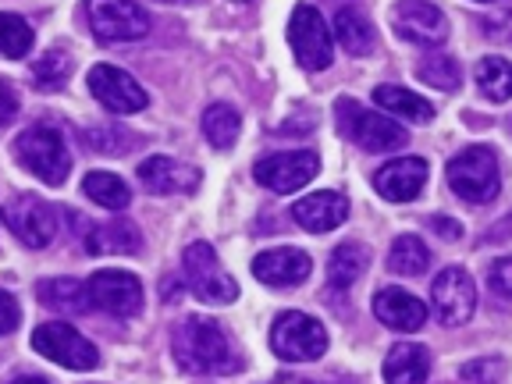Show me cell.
Wrapping results in <instances>:
<instances>
[{
	"mask_svg": "<svg viewBox=\"0 0 512 384\" xmlns=\"http://www.w3.org/2000/svg\"><path fill=\"white\" fill-rule=\"evenodd\" d=\"M82 246H86V253H93V256H104V253L132 256L143 249V232H139L128 217H114V221L86 224Z\"/></svg>",
	"mask_w": 512,
	"mask_h": 384,
	"instance_id": "obj_19",
	"label": "cell"
},
{
	"mask_svg": "<svg viewBox=\"0 0 512 384\" xmlns=\"http://www.w3.org/2000/svg\"><path fill=\"white\" fill-rule=\"evenodd\" d=\"M32 50V25L22 15H0V54L4 57H25Z\"/></svg>",
	"mask_w": 512,
	"mask_h": 384,
	"instance_id": "obj_33",
	"label": "cell"
},
{
	"mask_svg": "<svg viewBox=\"0 0 512 384\" xmlns=\"http://www.w3.org/2000/svg\"><path fill=\"white\" fill-rule=\"evenodd\" d=\"M317 171H320V160L313 150H288V153L264 157L253 168V175H256V182L271 192H296V189H306Z\"/></svg>",
	"mask_w": 512,
	"mask_h": 384,
	"instance_id": "obj_13",
	"label": "cell"
},
{
	"mask_svg": "<svg viewBox=\"0 0 512 384\" xmlns=\"http://www.w3.org/2000/svg\"><path fill=\"white\" fill-rule=\"evenodd\" d=\"M271 349L285 363H310L328 352V331L324 324L299 310H285L274 317L271 328Z\"/></svg>",
	"mask_w": 512,
	"mask_h": 384,
	"instance_id": "obj_4",
	"label": "cell"
},
{
	"mask_svg": "<svg viewBox=\"0 0 512 384\" xmlns=\"http://www.w3.org/2000/svg\"><path fill=\"white\" fill-rule=\"evenodd\" d=\"M370 256L367 249L360 246V242H342V246L331 253L328 260V281L331 288H352L356 285V278H363V271H367Z\"/></svg>",
	"mask_w": 512,
	"mask_h": 384,
	"instance_id": "obj_24",
	"label": "cell"
},
{
	"mask_svg": "<svg viewBox=\"0 0 512 384\" xmlns=\"http://www.w3.org/2000/svg\"><path fill=\"white\" fill-rule=\"evenodd\" d=\"M288 47H292V54H296V61L303 64L306 72L331 68V61H335L331 32L313 4H296V11L288 18Z\"/></svg>",
	"mask_w": 512,
	"mask_h": 384,
	"instance_id": "obj_6",
	"label": "cell"
},
{
	"mask_svg": "<svg viewBox=\"0 0 512 384\" xmlns=\"http://www.w3.org/2000/svg\"><path fill=\"white\" fill-rule=\"evenodd\" d=\"M86 299L96 310L128 320L143 310V285H139L136 274L128 271H96L86 281Z\"/></svg>",
	"mask_w": 512,
	"mask_h": 384,
	"instance_id": "obj_11",
	"label": "cell"
},
{
	"mask_svg": "<svg viewBox=\"0 0 512 384\" xmlns=\"http://www.w3.org/2000/svg\"><path fill=\"white\" fill-rule=\"evenodd\" d=\"M374 317L392 331H420L427 320V306L406 288H381L374 296Z\"/></svg>",
	"mask_w": 512,
	"mask_h": 384,
	"instance_id": "obj_21",
	"label": "cell"
},
{
	"mask_svg": "<svg viewBox=\"0 0 512 384\" xmlns=\"http://www.w3.org/2000/svg\"><path fill=\"white\" fill-rule=\"evenodd\" d=\"M395 36L416 47H438L448 36V22L441 15V8L427 4V0H402L395 8V22H392Z\"/></svg>",
	"mask_w": 512,
	"mask_h": 384,
	"instance_id": "obj_15",
	"label": "cell"
},
{
	"mask_svg": "<svg viewBox=\"0 0 512 384\" xmlns=\"http://www.w3.org/2000/svg\"><path fill=\"white\" fill-rule=\"evenodd\" d=\"M498 374H502V363L498 360H473L463 367V377H470V381H484V384H495Z\"/></svg>",
	"mask_w": 512,
	"mask_h": 384,
	"instance_id": "obj_37",
	"label": "cell"
},
{
	"mask_svg": "<svg viewBox=\"0 0 512 384\" xmlns=\"http://www.w3.org/2000/svg\"><path fill=\"white\" fill-rule=\"evenodd\" d=\"M82 192H86L93 203H100V207H107V210H125L128 203H132V192H128V185L121 182L118 175H111V171H89V175L82 178Z\"/></svg>",
	"mask_w": 512,
	"mask_h": 384,
	"instance_id": "obj_28",
	"label": "cell"
},
{
	"mask_svg": "<svg viewBox=\"0 0 512 384\" xmlns=\"http://www.w3.org/2000/svg\"><path fill=\"white\" fill-rule=\"evenodd\" d=\"M431 228L441 235V239H448V242H456L459 235H463V228H459V224L452 221V217H441V214H438V217H431Z\"/></svg>",
	"mask_w": 512,
	"mask_h": 384,
	"instance_id": "obj_39",
	"label": "cell"
},
{
	"mask_svg": "<svg viewBox=\"0 0 512 384\" xmlns=\"http://www.w3.org/2000/svg\"><path fill=\"white\" fill-rule=\"evenodd\" d=\"M40 303L50 306V310H61V313H82L89 310V299H86V285L75 278H50L40 285Z\"/></svg>",
	"mask_w": 512,
	"mask_h": 384,
	"instance_id": "obj_29",
	"label": "cell"
},
{
	"mask_svg": "<svg viewBox=\"0 0 512 384\" xmlns=\"http://www.w3.org/2000/svg\"><path fill=\"white\" fill-rule=\"evenodd\" d=\"M313 271V260L310 253H303V249L288 246V249H267V253H260L253 260V274L264 285L271 288H296L303 285L306 278H310Z\"/></svg>",
	"mask_w": 512,
	"mask_h": 384,
	"instance_id": "obj_17",
	"label": "cell"
},
{
	"mask_svg": "<svg viewBox=\"0 0 512 384\" xmlns=\"http://www.w3.org/2000/svg\"><path fill=\"white\" fill-rule=\"evenodd\" d=\"M86 82H89V93H93L96 100L114 114H136L150 104L146 89L139 86L128 72L114 68V64H96Z\"/></svg>",
	"mask_w": 512,
	"mask_h": 384,
	"instance_id": "obj_14",
	"label": "cell"
},
{
	"mask_svg": "<svg viewBox=\"0 0 512 384\" xmlns=\"http://www.w3.org/2000/svg\"><path fill=\"white\" fill-rule=\"evenodd\" d=\"M15 114H18V93L11 89L8 79H0V125L15 121Z\"/></svg>",
	"mask_w": 512,
	"mask_h": 384,
	"instance_id": "obj_38",
	"label": "cell"
},
{
	"mask_svg": "<svg viewBox=\"0 0 512 384\" xmlns=\"http://www.w3.org/2000/svg\"><path fill=\"white\" fill-rule=\"evenodd\" d=\"M15 157L25 171H32V175L47 185H61L68 178V171H72L68 146H64V136L54 125L25 128L22 136L15 139Z\"/></svg>",
	"mask_w": 512,
	"mask_h": 384,
	"instance_id": "obj_3",
	"label": "cell"
},
{
	"mask_svg": "<svg viewBox=\"0 0 512 384\" xmlns=\"http://www.w3.org/2000/svg\"><path fill=\"white\" fill-rule=\"evenodd\" d=\"M239 128H242V118L235 107L228 104H210L203 111V136L214 150H232L235 139H239Z\"/></svg>",
	"mask_w": 512,
	"mask_h": 384,
	"instance_id": "obj_27",
	"label": "cell"
},
{
	"mask_svg": "<svg viewBox=\"0 0 512 384\" xmlns=\"http://www.w3.org/2000/svg\"><path fill=\"white\" fill-rule=\"evenodd\" d=\"M427 175H431V168H427L424 157H399L377 171L374 189L388 203H409L420 196V189L427 185Z\"/></svg>",
	"mask_w": 512,
	"mask_h": 384,
	"instance_id": "obj_16",
	"label": "cell"
},
{
	"mask_svg": "<svg viewBox=\"0 0 512 384\" xmlns=\"http://www.w3.org/2000/svg\"><path fill=\"white\" fill-rule=\"evenodd\" d=\"M335 121H338V132H342L349 143H356L360 150H370V153H392L409 143L406 128H402L399 121L367 111V107H360L352 96H342L335 104Z\"/></svg>",
	"mask_w": 512,
	"mask_h": 384,
	"instance_id": "obj_2",
	"label": "cell"
},
{
	"mask_svg": "<svg viewBox=\"0 0 512 384\" xmlns=\"http://www.w3.org/2000/svg\"><path fill=\"white\" fill-rule=\"evenodd\" d=\"M416 75H420V82L441 89V93H456L459 89V64L448 54H427L424 61H416Z\"/></svg>",
	"mask_w": 512,
	"mask_h": 384,
	"instance_id": "obj_32",
	"label": "cell"
},
{
	"mask_svg": "<svg viewBox=\"0 0 512 384\" xmlns=\"http://www.w3.org/2000/svg\"><path fill=\"white\" fill-rule=\"evenodd\" d=\"M89 146H96L100 153H128L136 146V136L125 132V128H93L89 136H82Z\"/></svg>",
	"mask_w": 512,
	"mask_h": 384,
	"instance_id": "obj_34",
	"label": "cell"
},
{
	"mask_svg": "<svg viewBox=\"0 0 512 384\" xmlns=\"http://www.w3.org/2000/svg\"><path fill=\"white\" fill-rule=\"evenodd\" d=\"M68 75H72V57L64 54V50H47V54L40 57V61L29 68V79L36 89H43V93H54V89H61L64 82H68Z\"/></svg>",
	"mask_w": 512,
	"mask_h": 384,
	"instance_id": "obj_31",
	"label": "cell"
},
{
	"mask_svg": "<svg viewBox=\"0 0 512 384\" xmlns=\"http://www.w3.org/2000/svg\"><path fill=\"white\" fill-rule=\"evenodd\" d=\"M345 214H349V200L335 189L313 192V196H306V200H299L292 207V217L299 221V228H306L313 235L335 232L338 224L345 221Z\"/></svg>",
	"mask_w": 512,
	"mask_h": 384,
	"instance_id": "obj_20",
	"label": "cell"
},
{
	"mask_svg": "<svg viewBox=\"0 0 512 384\" xmlns=\"http://www.w3.org/2000/svg\"><path fill=\"white\" fill-rule=\"evenodd\" d=\"M32 349L47 356L50 363H61L68 370H96L100 367V352L89 338H82L72 324L64 320H50V324H40L36 335H32Z\"/></svg>",
	"mask_w": 512,
	"mask_h": 384,
	"instance_id": "obj_9",
	"label": "cell"
},
{
	"mask_svg": "<svg viewBox=\"0 0 512 384\" xmlns=\"http://www.w3.org/2000/svg\"><path fill=\"white\" fill-rule=\"evenodd\" d=\"M136 175H139V182H143V189L153 192V196L200 189V171L192 168V164H182V160H171V157H146Z\"/></svg>",
	"mask_w": 512,
	"mask_h": 384,
	"instance_id": "obj_18",
	"label": "cell"
},
{
	"mask_svg": "<svg viewBox=\"0 0 512 384\" xmlns=\"http://www.w3.org/2000/svg\"><path fill=\"white\" fill-rule=\"evenodd\" d=\"M431 267V249L416 235H399L392 242V253H388V271L402 274V278H420Z\"/></svg>",
	"mask_w": 512,
	"mask_h": 384,
	"instance_id": "obj_26",
	"label": "cell"
},
{
	"mask_svg": "<svg viewBox=\"0 0 512 384\" xmlns=\"http://www.w3.org/2000/svg\"><path fill=\"white\" fill-rule=\"evenodd\" d=\"M160 4H196V0H160Z\"/></svg>",
	"mask_w": 512,
	"mask_h": 384,
	"instance_id": "obj_41",
	"label": "cell"
},
{
	"mask_svg": "<svg viewBox=\"0 0 512 384\" xmlns=\"http://www.w3.org/2000/svg\"><path fill=\"white\" fill-rule=\"evenodd\" d=\"M0 221L8 224L11 235H15L22 246L43 249L54 242L57 235V210L50 203L36 200V196H11L4 207H0Z\"/></svg>",
	"mask_w": 512,
	"mask_h": 384,
	"instance_id": "obj_10",
	"label": "cell"
},
{
	"mask_svg": "<svg viewBox=\"0 0 512 384\" xmlns=\"http://www.w3.org/2000/svg\"><path fill=\"white\" fill-rule=\"evenodd\" d=\"M431 306L448 328L466 324L477 310V285L463 267H445L431 285Z\"/></svg>",
	"mask_w": 512,
	"mask_h": 384,
	"instance_id": "obj_12",
	"label": "cell"
},
{
	"mask_svg": "<svg viewBox=\"0 0 512 384\" xmlns=\"http://www.w3.org/2000/svg\"><path fill=\"white\" fill-rule=\"evenodd\" d=\"M335 36L342 43V50H349L352 57L370 54L374 47V25L367 22V15H360L356 8H342L335 15Z\"/></svg>",
	"mask_w": 512,
	"mask_h": 384,
	"instance_id": "obj_25",
	"label": "cell"
},
{
	"mask_svg": "<svg viewBox=\"0 0 512 384\" xmlns=\"http://www.w3.org/2000/svg\"><path fill=\"white\" fill-rule=\"evenodd\" d=\"M488 281L502 299H512V256H498L488 271Z\"/></svg>",
	"mask_w": 512,
	"mask_h": 384,
	"instance_id": "obj_35",
	"label": "cell"
},
{
	"mask_svg": "<svg viewBox=\"0 0 512 384\" xmlns=\"http://www.w3.org/2000/svg\"><path fill=\"white\" fill-rule=\"evenodd\" d=\"M477 86L480 93L495 100V104H505L512 100V64L505 57H484L477 64Z\"/></svg>",
	"mask_w": 512,
	"mask_h": 384,
	"instance_id": "obj_30",
	"label": "cell"
},
{
	"mask_svg": "<svg viewBox=\"0 0 512 384\" xmlns=\"http://www.w3.org/2000/svg\"><path fill=\"white\" fill-rule=\"evenodd\" d=\"M448 185L466 203H491L498 196V185H502L495 153L488 146H466L448 164Z\"/></svg>",
	"mask_w": 512,
	"mask_h": 384,
	"instance_id": "obj_5",
	"label": "cell"
},
{
	"mask_svg": "<svg viewBox=\"0 0 512 384\" xmlns=\"http://www.w3.org/2000/svg\"><path fill=\"white\" fill-rule=\"evenodd\" d=\"M182 267H185V281H189L192 296H200L203 303H235L239 299V285L235 278L221 267L217 253L207 246V242H192L182 256Z\"/></svg>",
	"mask_w": 512,
	"mask_h": 384,
	"instance_id": "obj_7",
	"label": "cell"
},
{
	"mask_svg": "<svg viewBox=\"0 0 512 384\" xmlns=\"http://www.w3.org/2000/svg\"><path fill=\"white\" fill-rule=\"evenodd\" d=\"M15 384H50V381H43V377H18Z\"/></svg>",
	"mask_w": 512,
	"mask_h": 384,
	"instance_id": "obj_40",
	"label": "cell"
},
{
	"mask_svg": "<svg viewBox=\"0 0 512 384\" xmlns=\"http://www.w3.org/2000/svg\"><path fill=\"white\" fill-rule=\"evenodd\" d=\"M171 352L185 374H207V377H228L239 374L242 352L235 342L207 317H185L171 335Z\"/></svg>",
	"mask_w": 512,
	"mask_h": 384,
	"instance_id": "obj_1",
	"label": "cell"
},
{
	"mask_svg": "<svg viewBox=\"0 0 512 384\" xmlns=\"http://www.w3.org/2000/svg\"><path fill=\"white\" fill-rule=\"evenodd\" d=\"M86 25L93 29V36L107 43H128L143 40L150 29V18L139 8L136 0H86L82 4Z\"/></svg>",
	"mask_w": 512,
	"mask_h": 384,
	"instance_id": "obj_8",
	"label": "cell"
},
{
	"mask_svg": "<svg viewBox=\"0 0 512 384\" xmlns=\"http://www.w3.org/2000/svg\"><path fill=\"white\" fill-rule=\"evenodd\" d=\"M18 324H22V310H18L15 296L0 288V335H11Z\"/></svg>",
	"mask_w": 512,
	"mask_h": 384,
	"instance_id": "obj_36",
	"label": "cell"
},
{
	"mask_svg": "<svg viewBox=\"0 0 512 384\" xmlns=\"http://www.w3.org/2000/svg\"><path fill=\"white\" fill-rule=\"evenodd\" d=\"M374 104L384 107L388 114H395V118L416 121V125H427V121L434 118V107L427 104L424 96L409 93V89H402V86H377Z\"/></svg>",
	"mask_w": 512,
	"mask_h": 384,
	"instance_id": "obj_23",
	"label": "cell"
},
{
	"mask_svg": "<svg viewBox=\"0 0 512 384\" xmlns=\"http://www.w3.org/2000/svg\"><path fill=\"white\" fill-rule=\"evenodd\" d=\"M431 374V356L424 345L399 342L384 360V381L388 384H424Z\"/></svg>",
	"mask_w": 512,
	"mask_h": 384,
	"instance_id": "obj_22",
	"label": "cell"
}]
</instances>
